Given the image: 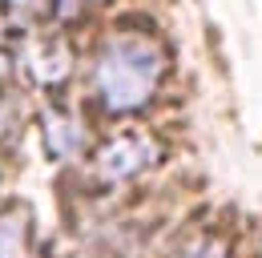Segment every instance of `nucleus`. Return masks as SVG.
Listing matches in <instances>:
<instances>
[{
  "mask_svg": "<svg viewBox=\"0 0 262 258\" xmlns=\"http://www.w3.org/2000/svg\"><path fill=\"white\" fill-rule=\"evenodd\" d=\"M162 81V53L141 36H113L93 64V89L109 109L145 105Z\"/></svg>",
  "mask_w": 262,
  "mask_h": 258,
  "instance_id": "f257e3e1",
  "label": "nucleus"
},
{
  "mask_svg": "<svg viewBox=\"0 0 262 258\" xmlns=\"http://www.w3.org/2000/svg\"><path fill=\"white\" fill-rule=\"evenodd\" d=\"M158 154V145L145 137V133H117L113 141H105L97 154V174L105 182H121L133 178L137 169H145Z\"/></svg>",
  "mask_w": 262,
  "mask_h": 258,
  "instance_id": "f03ea898",
  "label": "nucleus"
},
{
  "mask_svg": "<svg viewBox=\"0 0 262 258\" xmlns=\"http://www.w3.org/2000/svg\"><path fill=\"white\" fill-rule=\"evenodd\" d=\"M0 258H25V218H20V210L0 214Z\"/></svg>",
  "mask_w": 262,
  "mask_h": 258,
  "instance_id": "7ed1b4c3",
  "label": "nucleus"
},
{
  "mask_svg": "<svg viewBox=\"0 0 262 258\" xmlns=\"http://www.w3.org/2000/svg\"><path fill=\"white\" fill-rule=\"evenodd\" d=\"M178 258H222V250H218L214 242H198V246H186Z\"/></svg>",
  "mask_w": 262,
  "mask_h": 258,
  "instance_id": "20e7f679",
  "label": "nucleus"
}]
</instances>
